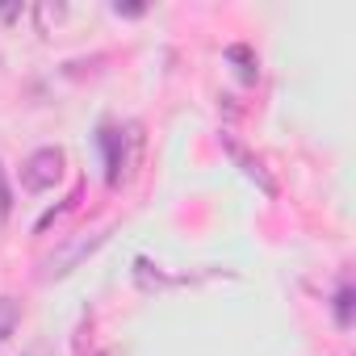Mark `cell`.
Here are the masks:
<instances>
[{
	"instance_id": "obj_1",
	"label": "cell",
	"mask_w": 356,
	"mask_h": 356,
	"mask_svg": "<svg viewBox=\"0 0 356 356\" xmlns=\"http://www.w3.org/2000/svg\"><path fill=\"white\" fill-rule=\"evenodd\" d=\"M109 235L105 231H84V235H72V239H63L47 260H42V281H63L67 273H76L101 243H105Z\"/></svg>"
},
{
	"instance_id": "obj_2",
	"label": "cell",
	"mask_w": 356,
	"mask_h": 356,
	"mask_svg": "<svg viewBox=\"0 0 356 356\" xmlns=\"http://www.w3.org/2000/svg\"><path fill=\"white\" fill-rule=\"evenodd\" d=\"M63 168H67L63 147H38V151H30L26 163H22V185H26V193H51L63 181Z\"/></svg>"
},
{
	"instance_id": "obj_3",
	"label": "cell",
	"mask_w": 356,
	"mask_h": 356,
	"mask_svg": "<svg viewBox=\"0 0 356 356\" xmlns=\"http://www.w3.org/2000/svg\"><path fill=\"white\" fill-rule=\"evenodd\" d=\"M222 147H227V151H231V159H235V163L243 168V176H248V181H256V185H260V189H264L268 197H277V181H273L268 172H264V163H260L256 155H248V147H239V143H235L231 134H222Z\"/></svg>"
},
{
	"instance_id": "obj_4",
	"label": "cell",
	"mask_w": 356,
	"mask_h": 356,
	"mask_svg": "<svg viewBox=\"0 0 356 356\" xmlns=\"http://www.w3.org/2000/svg\"><path fill=\"white\" fill-rule=\"evenodd\" d=\"M101 151H105V176H109V185H118L122 181V163H126V155H122V134L118 130H101Z\"/></svg>"
},
{
	"instance_id": "obj_5",
	"label": "cell",
	"mask_w": 356,
	"mask_h": 356,
	"mask_svg": "<svg viewBox=\"0 0 356 356\" xmlns=\"http://www.w3.org/2000/svg\"><path fill=\"white\" fill-rule=\"evenodd\" d=\"M331 314L339 331H352V281H339L335 298H331Z\"/></svg>"
},
{
	"instance_id": "obj_6",
	"label": "cell",
	"mask_w": 356,
	"mask_h": 356,
	"mask_svg": "<svg viewBox=\"0 0 356 356\" xmlns=\"http://www.w3.org/2000/svg\"><path fill=\"white\" fill-rule=\"evenodd\" d=\"M17 323H22V306H17V298H0V343H9V339H13Z\"/></svg>"
},
{
	"instance_id": "obj_7",
	"label": "cell",
	"mask_w": 356,
	"mask_h": 356,
	"mask_svg": "<svg viewBox=\"0 0 356 356\" xmlns=\"http://www.w3.org/2000/svg\"><path fill=\"white\" fill-rule=\"evenodd\" d=\"M227 59L243 63V67H239V76H243V80H256V72H252V67H256V59H252V51H248V47H227Z\"/></svg>"
},
{
	"instance_id": "obj_8",
	"label": "cell",
	"mask_w": 356,
	"mask_h": 356,
	"mask_svg": "<svg viewBox=\"0 0 356 356\" xmlns=\"http://www.w3.org/2000/svg\"><path fill=\"white\" fill-rule=\"evenodd\" d=\"M13 214V189L5 181V168H0V218H9Z\"/></svg>"
},
{
	"instance_id": "obj_9",
	"label": "cell",
	"mask_w": 356,
	"mask_h": 356,
	"mask_svg": "<svg viewBox=\"0 0 356 356\" xmlns=\"http://www.w3.org/2000/svg\"><path fill=\"white\" fill-rule=\"evenodd\" d=\"M0 17H5V22H17V17H26V9H17V5H5V9H0Z\"/></svg>"
},
{
	"instance_id": "obj_10",
	"label": "cell",
	"mask_w": 356,
	"mask_h": 356,
	"mask_svg": "<svg viewBox=\"0 0 356 356\" xmlns=\"http://www.w3.org/2000/svg\"><path fill=\"white\" fill-rule=\"evenodd\" d=\"M22 356H42V348H30V352H22Z\"/></svg>"
}]
</instances>
